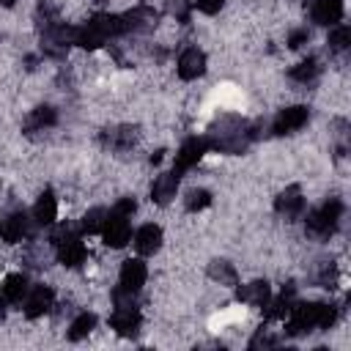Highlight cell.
I'll use <instances>...</instances> for the list:
<instances>
[{"label":"cell","mask_w":351,"mask_h":351,"mask_svg":"<svg viewBox=\"0 0 351 351\" xmlns=\"http://www.w3.org/2000/svg\"><path fill=\"white\" fill-rule=\"evenodd\" d=\"M252 137L255 134L250 132L247 121H241L236 115H225L208 129V134L203 140H206L208 148H217V151H225V154H241V151H247Z\"/></svg>","instance_id":"6da1fadb"},{"label":"cell","mask_w":351,"mask_h":351,"mask_svg":"<svg viewBox=\"0 0 351 351\" xmlns=\"http://www.w3.org/2000/svg\"><path fill=\"white\" fill-rule=\"evenodd\" d=\"M337 313L332 304H321V302H296L288 310V335H304L310 329H329L335 324Z\"/></svg>","instance_id":"7a4b0ae2"},{"label":"cell","mask_w":351,"mask_h":351,"mask_svg":"<svg viewBox=\"0 0 351 351\" xmlns=\"http://www.w3.org/2000/svg\"><path fill=\"white\" fill-rule=\"evenodd\" d=\"M118 33H123L121 16H115V14H96L88 25L77 27V44L85 47V49H96L110 36H118Z\"/></svg>","instance_id":"3957f363"},{"label":"cell","mask_w":351,"mask_h":351,"mask_svg":"<svg viewBox=\"0 0 351 351\" xmlns=\"http://www.w3.org/2000/svg\"><path fill=\"white\" fill-rule=\"evenodd\" d=\"M101 236H104V244H107V247H112V250H121V247L129 241V236H132V228H129V217L110 211V214H107V219H104Z\"/></svg>","instance_id":"277c9868"},{"label":"cell","mask_w":351,"mask_h":351,"mask_svg":"<svg viewBox=\"0 0 351 351\" xmlns=\"http://www.w3.org/2000/svg\"><path fill=\"white\" fill-rule=\"evenodd\" d=\"M30 233V219L25 211H11L5 217H0V239L8 244H19L25 236Z\"/></svg>","instance_id":"5b68a950"},{"label":"cell","mask_w":351,"mask_h":351,"mask_svg":"<svg viewBox=\"0 0 351 351\" xmlns=\"http://www.w3.org/2000/svg\"><path fill=\"white\" fill-rule=\"evenodd\" d=\"M307 118H310L307 107H302V104L285 107V110H280V112H277V118H274V123H271V132H274V134L296 132V129H302V126L307 123Z\"/></svg>","instance_id":"8992f818"},{"label":"cell","mask_w":351,"mask_h":351,"mask_svg":"<svg viewBox=\"0 0 351 351\" xmlns=\"http://www.w3.org/2000/svg\"><path fill=\"white\" fill-rule=\"evenodd\" d=\"M137 137H140L137 126H112V129L101 132V145L110 148V151L123 154V151H129L137 143Z\"/></svg>","instance_id":"52a82bcc"},{"label":"cell","mask_w":351,"mask_h":351,"mask_svg":"<svg viewBox=\"0 0 351 351\" xmlns=\"http://www.w3.org/2000/svg\"><path fill=\"white\" fill-rule=\"evenodd\" d=\"M156 19H159V14L154 8L137 5V8H132L121 16V25H123V33H145L156 25Z\"/></svg>","instance_id":"ba28073f"},{"label":"cell","mask_w":351,"mask_h":351,"mask_svg":"<svg viewBox=\"0 0 351 351\" xmlns=\"http://www.w3.org/2000/svg\"><path fill=\"white\" fill-rule=\"evenodd\" d=\"M206 140H197V137H189L181 148H178V154H176V165H173V173L176 176H181L184 170H189L192 165H197L200 162V156L206 154Z\"/></svg>","instance_id":"9c48e42d"},{"label":"cell","mask_w":351,"mask_h":351,"mask_svg":"<svg viewBox=\"0 0 351 351\" xmlns=\"http://www.w3.org/2000/svg\"><path fill=\"white\" fill-rule=\"evenodd\" d=\"M55 247H58V261L63 266H80L85 261V244L80 241L77 233H66L63 239L55 241Z\"/></svg>","instance_id":"30bf717a"},{"label":"cell","mask_w":351,"mask_h":351,"mask_svg":"<svg viewBox=\"0 0 351 351\" xmlns=\"http://www.w3.org/2000/svg\"><path fill=\"white\" fill-rule=\"evenodd\" d=\"M274 211H277L280 217H285V219H296V217L304 211L302 189L293 184V186H288L285 192H280V195H277V200H274Z\"/></svg>","instance_id":"8fae6325"},{"label":"cell","mask_w":351,"mask_h":351,"mask_svg":"<svg viewBox=\"0 0 351 351\" xmlns=\"http://www.w3.org/2000/svg\"><path fill=\"white\" fill-rule=\"evenodd\" d=\"M52 302H55V293H52L49 285H33L30 293L25 296V315L27 318H38L52 307Z\"/></svg>","instance_id":"7c38bea8"},{"label":"cell","mask_w":351,"mask_h":351,"mask_svg":"<svg viewBox=\"0 0 351 351\" xmlns=\"http://www.w3.org/2000/svg\"><path fill=\"white\" fill-rule=\"evenodd\" d=\"M140 321H143V318H140L137 307H115V313H112V318H110V326H112L118 335L132 337V335H137Z\"/></svg>","instance_id":"4fadbf2b"},{"label":"cell","mask_w":351,"mask_h":351,"mask_svg":"<svg viewBox=\"0 0 351 351\" xmlns=\"http://www.w3.org/2000/svg\"><path fill=\"white\" fill-rule=\"evenodd\" d=\"M203 71H206V55L200 49L192 47V49L181 52V58H178V77L181 80H197Z\"/></svg>","instance_id":"5bb4252c"},{"label":"cell","mask_w":351,"mask_h":351,"mask_svg":"<svg viewBox=\"0 0 351 351\" xmlns=\"http://www.w3.org/2000/svg\"><path fill=\"white\" fill-rule=\"evenodd\" d=\"M176 189H178V176L173 170L170 173H162L151 184V200L159 203V206H165V203H170L176 197Z\"/></svg>","instance_id":"9a60e30c"},{"label":"cell","mask_w":351,"mask_h":351,"mask_svg":"<svg viewBox=\"0 0 351 351\" xmlns=\"http://www.w3.org/2000/svg\"><path fill=\"white\" fill-rule=\"evenodd\" d=\"M159 247H162V228H156V225H143V228L134 233V250H137L140 255H154Z\"/></svg>","instance_id":"2e32d148"},{"label":"cell","mask_w":351,"mask_h":351,"mask_svg":"<svg viewBox=\"0 0 351 351\" xmlns=\"http://www.w3.org/2000/svg\"><path fill=\"white\" fill-rule=\"evenodd\" d=\"M269 296H271V291H269L266 280H255V282H247V285L236 288V299L244 302V304H266Z\"/></svg>","instance_id":"e0dca14e"},{"label":"cell","mask_w":351,"mask_h":351,"mask_svg":"<svg viewBox=\"0 0 351 351\" xmlns=\"http://www.w3.org/2000/svg\"><path fill=\"white\" fill-rule=\"evenodd\" d=\"M343 16V0H313V22L335 25Z\"/></svg>","instance_id":"ac0fdd59"},{"label":"cell","mask_w":351,"mask_h":351,"mask_svg":"<svg viewBox=\"0 0 351 351\" xmlns=\"http://www.w3.org/2000/svg\"><path fill=\"white\" fill-rule=\"evenodd\" d=\"M55 123H58V112H55V107L41 104V107H36V110L25 118V132H27V134H33V132L49 129V126H55Z\"/></svg>","instance_id":"d6986e66"},{"label":"cell","mask_w":351,"mask_h":351,"mask_svg":"<svg viewBox=\"0 0 351 351\" xmlns=\"http://www.w3.org/2000/svg\"><path fill=\"white\" fill-rule=\"evenodd\" d=\"M145 277H148V269H145L143 261H137V258L123 261V266H121V285L140 291V285L145 282Z\"/></svg>","instance_id":"ffe728a7"},{"label":"cell","mask_w":351,"mask_h":351,"mask_svg":"<svg viewBox=\"0 0 351 351\" xmlns=\"http://www.w3.org/2000/svg\"><path fill=\"white\" fill-rule=\"evenodd\" d=\"M33 217H36L38 225H52L55 222V217H58V200H55V192L52 189H44L41 192V197H38V203L33 208Z\"/></svg>","instance_id":"44dd1931"},{"label":"cell","mask_w":351,"mask_h":351,"mask_svg":"<svg viewBox=\"0 0 351 351\" xmlns=\"http://www.w3.org/2000/svg\"><path fill=\"white\" fill-rule=\"evenodd\" d=\"M3 302H22V296L27 293V277L25 274H8L5 282L0 285Z\"/></svg>","instance_id":"7402d4cb"},{"label":"cell","mask_w":351,"mask_h":351,"mask_svg":"<svg viewBox=\"0 0 351 351\" xmlns=\"http://www.w3.org/2000/svg\"><path fill=\"white\" fill-rule=\"evenodd\" d=\"M304 230H307V236H313V239H329V236L335 233V228H329V225H326V219L321 217V211H318V208L307 211Z\"/></svg>","instance_id":"603a6c76"},{"label":"cell","mask_w":351,"mask_h":351,"mask_svg":"<svg viewBox=\"0 0 351 351\" xmlns=\"http://www.w3.org/2000/svg\"><path fill=\"white\" fill-rule=\"evenodd\" d=\"M208 277L217 280L219 285H236V282H239L236 269H233L228 261H211V263H208Z\"/></svg>","instance_id":"cb8c5ba5"},{"label":"cell","mask_w":351,"mask_h":351,"mask_svg":"<svg viewBox=\"0 0 351 351\" xmlns=\"http://www.w3.org/2000/svg\"><path fill=\"white\" fill-rule=\"evenodd\" d=\"M93 326H96V315H93V313H80V315L71 321V326H69V340H82V337H88V335L93 332Z\"/></svg>","instance_id":"d4e9b609"},{"label":"cell","mask_w":351,"mask_h":351,"mask_svg":"<svg viewBox=\"0 0 351 351\" xmlns=\"http://www.w3.org/2000/svg\"><path fill=\"white\" fill-rule=\"evenodd\" d=\"M315 77H318V60H315V58H307V60H302L299 66L291 69V80H293V82H304V85H307V82H313Z\"/></svg>","instance_id":"484cf974"},{"label":"cell","mask_w":351,"mask_h":351,"mask_svg":"<svg viewBox=\"0 0 351 351\" xmlns=\"http://www.w3.org/2000/svg\"><path fill=\"white\" fill-rule=\"evenodd\" d=\"M351 47V27L348 25H337L329 33V49L332 52H346Z\"/></svg>","instance_id":"4316f807"},{"label":"cell","mask_w":351,"mask_h":351,"mask_svg":"<svg viewBox=\"0 0 351 351\" xmlns=\"http://www.w3.org/2000/svg\"><path fill=\"white\" fill-rule=\"evenodd\" d=\"M104 219H107V211L104 208H90L85 217H82V230L85 233H99L101 228H104Z\"/></svg>","instance_id":"83f0119b"},{"label":"cell","mask_w":351,"mask_h":351,"mask_svg":"<svg viewBox=\"0 0 351 351\" xmlns=\"http://www.w3.org/2000/svg\"><path fill=\"white\" fill-rule=\"evenodd\" d=\"M321 288H335V282H337V269H335V263L332 261H321V269L315 271V277H313Z\"/></svg>","instance_id":"f1b7e54d"},{"label":"cell","mask_w":351,"mask_h":351,"mask_svg":"<svg viewBox=\"0 0 351 351\" xmlns=\"http://www.w3.org/2000/svg\"><path fill=\"white\" fill-rule=\"evenodd\" d=\"M208 203H211L208 189H189L186 192V211H203Z\"/></svg>","instance_id":"f546056e"},{"label":"cell","mask_w":351,"mask_h":351,"mask_svg":"<svg viewBox=\"0 0 351 351\" xmlns=\"http://www.w3.org/2000/svg\"><path fill=\"white\" fill-rule=\"evenodd\" d=\"M318 211H321V217L326 219V225H329V228H337V222H340V214H343V203L332 197V200H326V203H324Z\"/></svg>","instance_id":"4dcf8cb0"},{"label":"cell","mask_w":351,"mask_h":351,"mask_svg":"<svg viewBox=\"0 0 351 351\" xmlns=\"http://www.w3.org/2000/svg\"><path fill=\"white\" fill-rule=\"evenodd\" d=\"M112 302H115V307H137V291L126 288V285H118L112 291Z\"/></svg>","instance_id":"1f68e13d"},{"label":"cell","mask_w":351,"mask_h":351,"mask_svg":"<svg viewBox=\"0 0 351 351\" xmlns=\"http://www.w3.org/2000/svg\"><path fill=\"white\" fill-rule=\"evenodd\" d=\"M134 208H137V203H134L132 197H123V200H118V203H115V208H112V211H115V214H123V217H132V214H134Z\"/></svg>","instance_id":"d6a6232c"},{"label":"cell","mask_w":351,"mask_h":351,"mask_svg":"<svg viewBox=\"0 0 351 351\" xmlns=\"http://www.w3.org/2000/svg\"><path fill=\"white\" fill-rule=\"evenodd\" d=\"M307 38H310L307 30H293V33L288 36V47H291V49H299L302 44H307Z\"/></svg>","instance_id":"836d02e7"},{"label":"cell","mask_w":351,"mask_h":351,"mask_svg":"<svg viewBox=\"0 0 351 351\" xmlns=\"http://www.w3.org/2000/svg\"><path fill=\"white\" fill-rule=\"evenodd\" d=\"M277 343V337H271V335H263V332H258L252 340H250V348H266V346H274Z\"/></svg>","instance_id":"e575fe53"},{"label":"cell","mask_w":351,"mask_h":351,"mask_svg":"<svg viewBox=\"0 0 351 351\" xmlns=\"http://www.w3.org/2000/svg\"><path fill=\"white\" fill-rule=\"evenodd\" d=\"M222 3H225V0H197V11H203V14H217V11L222 8Z\"/></svg>","instance_id":"d590c367"},{"label":"cell","mask_w":351,"mask_h":351,"mask_svg":"<svg viewBox=\"0 0 351 351\" xmlns=\"http://www.w3.org/2000/svg\"><path fill=\"white\" fill-rule=\"evenodd\" d=\"M170 11H173V14L181 19V22H186V19H189V5H186L184 0H176V3H170Z\"/></svg>","instance_id":"8d00e7d4"},{"label":"cell","mask_w":351,"mask_h":351,"mask_svg":"<svg viewBox=\"0 0 351 351\" xmlns=\"http://www.w3.org/2000/svg\"><path fill=\"white\" fill-rule=\"evenodd\" d=\"M0 3H3L5 8H11V5H14V0H0Z\"/></svg>","instance_id":"74e56055"}]
</instances>
